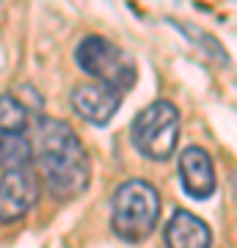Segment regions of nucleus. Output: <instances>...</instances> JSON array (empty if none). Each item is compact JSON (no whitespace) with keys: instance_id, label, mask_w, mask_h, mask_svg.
Masks as SVG:
<instances>
[{"instance_id":"nucleus-1","label":"nucleus","mask_w":237,"mask_h":248,"mask_svg":"<svg viewBox=\"0 0 237 248\" xmlns=\"http://www.w3.org/2000/svg\"><path fill=\"white\" fill-rule=\"evenodd\" d=\"M33 160L42 177L47 179L50 193L58 199H75L86 190L91 177V163L80 138L66 122L39 119L33 133Z\"/></svg>"},{"instance_id":"nucleus-2","label":"nucleus","mask_w":237,"mask_h":248,"mask_svg":"<svg viewBox=\"0 0 237 248\" xmlns=\"http://www.w3.org/2000/svg\"><path fill=\"white\" fill-rule=\"evenodd\" d=\"M160 218V196L143 179H127L111 199V226L122 240L138 243L149 237Z\"/></svg>"},{"instance_id":"nucleus-3","label":"nucleus","mask_w":237,"mask_h":248,"mask_svg":"<svg viewBox=\"0 0 237 248\" xmlns=\"http://www.w3.org/2000/svg\"><path fill=\"white\" fill-rule=\"evenodd\" d=\"M75 61L88 78H94L97 83L119 91V94L132 89L138 80L135 61L122 47H116L113 42H108L102 36H86L75 50Z\"/></svg>"},{"instance_id":"nucleus-4","label":"nucleus","mask_w":237,"mask_h":248,"mask_svg":"<svg viewBox=\"0 0 237 248\" xmlns=\"http://www.w3.org/2000/svg\"><path fill=\"white\" fill-rule=\"evenodd\" d=\"M179 141V110L174 102L158 99L135 116L132 143L149 160H168Z\"/></svg>"},{"instance_id":"nucleus-5","label":"nucleus","mask_w":237,"mask_h":248,"mask_svg":"<svg viewBox=\"0 0 237 248\" xmlns=\"http://www.w3.org/2000/svg\"><path fill=\"white\" fill-rule=\"evenodd\" d=\"M39 202V179L31 169L6 171L0 177V223H14Z\"/></svg>"},{"instance_id":"nucleus-6","label":"nucleus","mask_w":237,"mask_h":248,"mask_svg":"<svg viewBox=\"0 0 237 248\" xmlns=\"http://www.w3.org/2000/svg\"><path fill=\"white\" fill-rule=\"evenodd\" d=\"M179 179L185 193L193 199H210L215 193V185H218L215 166L202 146H188L179 152Z\"/></svg>"},{"instance_id":"nucleus-7","label":"nucleus","mask_w":237,"mask_h":248,"mask_svg":"<svg viewBox=\"0 0 237 248\" xmlns=\"http://www.w3.org/2000/svg\"><path fill=\"white\" fill-rule=\"evenodd\" d=\"M122 105V94L102 83H86L72 91V108L88 124H108Z\"/></svg>"},{"instance_id":"nucleus-8","label":"nucleus","mask_w":237,"mask_h":248,"mask_svg":"<svg viewBox=\"0 0 237 248\" xmlns=\"http://www.w3.org/2000/svg\"><path fill=\"white\" fill-rule=\"evenodd\" d=\"M163 243H166V248H210L212 232L199 215L188 213V210H176L163 229Z\"/></svg>"},{"instance_id":"nucleus-9","label":"nucleus","mask_w":237,"mask_h":248,"mask_svg":"<svg viewBox=\"0 0 237 248\" xmlns=\"http://www.w3.org/2000/svg\"><path fill=\"white\" fill-rule=\"evenodd\" d=\"M33 160V143L22 133H0V169L19 171Z\"/></svg>"},{"instance_id":"nucleus-10","label":"nucleus","mask_w":237,"mask_h":248,"mask_svg":"<svg viewBox=\"0 0 237 248\" xmlns=\"http://www.w3.org/2000/svg\"><path fill=\"white\" fill-rule=\"evenodd\" d=\"M28 124V108L11 94H0V133H22Z\"/></svg>"}]
</instances>
